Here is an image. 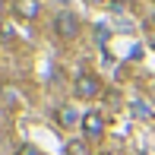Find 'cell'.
<instances>
[{
    "label": "cell",
    "instance_id": "4fadbf2b",
    "mask_svg": "<svg viewBox=\"0 0 155 155\" xmlns=\"http://www.w3.org/2000/svg\"><path fill=\"white\" fill-rule=\"evenodd\" d=\"M0 6H3V0H0Z\"/></svg>",
    "mask_w": 155,
    "mask_h": 155
},
{
    "label": "cell",
    "instance_id": "8fae6325",
    "mask_svg": "<svg viewBox=\"0 0 155 155\" xmlns=\"http://www.w3.org/2000/svg\"><path fill=\"white\" fill-rule=\"evenodd\" d=\"M86 3H104V0H86Z\"/></svg>",
    "mask_w": 155,
    "mask_h": 155
},
{
    "label": "cell",
    "instance_id": "52a82bcc",
    "mask_svg": "<svg viewBox=\"0 0 155 155\" xmlns=\"http://www.w3.org/2000/svg\"><path fill=\"white\" fill-rule=\"evenodd\" d=\"M130 108H133V114H136V117H139V120H149V117H152V108H146V104H143V101H133V104H130Z\"/></svg>",
    "mask_w": 155,
    "mask_h": 155
},
{
    "label": "cell",
    "instance_id": "ba28073f",
    "mask_svg": "<svg viewBox=\"0 0 155 155\" xmlns=\"http://www.w3.org/2000/svg\"><path fill=\"white\" fill-rule=\"evenodd\" d=\"M16 155H41V152L35 149L32 143H22V146H19V149H16Z\"/></svg>",
    "mask_w": 155,
    "mask_h": 155
},
{
    "label": "cell",
    "instance_id": "3957f363",
    "mask_svg": "<svg viewBox=\"0 0 155 155\" xmlns=\"http://www.w3.org/2000/svg\"><path fill=\"white\" fill-rule=\"evenodd\" d=\"M98 89H101V86H98V79L92 73H79V76H76V95H79V98H95Z\"/></svg>",
    "mask_w": 155,
    "mask_h": 155
},
{
    "label": "cell",
    "instance_id": "7a4b0ae2",
    "mask_svg": "<svg viewBox=\"0 0 155 155\" xmlns=\"http://www.w3.org/2000/svg\"><path fill=\"white\" fill-rule=\"evenodd\" d=\"M82 130H86V139H101L104 117L98 114V111H86V114H82Z\"/></svg>",
    "mask_w": 155,
    "mask_h": 155
},
{
    "label": "cell",
    "instance_id": "30bf717a",
    "mask_svg": "<svg viewBox=\"0 0 155 155\" xmlns=\"http://www.w3.org/2000/svg\"><path fill=\"white\" fill-rule=\"evenodd\" d=\"M130 3H133V0H111V6H114V10H117V13H120V10H124V6H130Z\"/></svg>",
    "mask_w": 155,
    "mask_h": 155
},
{
    "label": "cell",
    "instance_id": "9c48e42d",
    "mask_svg": "<svg viewBox=\"0 0 155 155\" xmlns=\"http://www.w3.org/2000/svg\"><path fill=\"white\" fill-rule=\"evenodd\" d=\"M0 35H3V38H13V25L10 22H0Z\"/></svg>",
    "mask_w": 155,
    "mask_h": 155
},
{
    "label": "cell",
    "instance_id": "8992f818",
    "mask_svg": "<svg viewBox=\"0 0 155 155\" xmlns=\"http://www.w3.org/2000/svg\"><path fill=\"white\" fill-rule=\"evenodd\" d=\"M67 155H92V152H89V146L82 143V139H73V143L67 146Z\"/></svg>",
    "mask_w": 155,
    "mask_h": 155
},
{
    "label": "cell",
    "instance_id": "5b68a950",
    "mask_svg": "<svg viewBox=\"0 0 155 155\" xmlns=\"http://www.w3.org/2000/svg\"><path fill=\"white\" fill-rule=\"evenodd\" d=\"M57 114H60V124H63V127H73V124H79V120H82V117L76 114L73 108H60Z\"/></svg>",
    "mask_w": 155,
    "mask_h": 155
},
{
    "label": "cell",
    "instance_id": "6da1fadb",
    "mask_svg": "<svg viewBox=\"0 0 155 155\" xmlns=\"http://www.w3.org/2000/svg\"><path fill=\"white\" fill-rule=\"evenodd\" d=\"M54 32H57V38L63 41H70V38H76V32H79V22H76V16L73 13H57V19H54Z\"/></svg>",
    "mask_w": 155,
    "mask_h": 155
},
{
    "label": "cell",
    "instance_id": "7c38bea8",
    "mask_svg": "<svg viewBox=\"0 0 155 155\" xmlns=\"http://www.w3.org/2000/svg\"><path fill=\"white\" fill-rule=\"evenodd\" d=\"M98 155H114V152H98Z\"/></svg>",
    "mask_w": 155,
    "mask_h": 155
},
{
    "label": "cell",
    "instance_id": "277c9868",
    "mask_svg": "<svg viewBox=\"0 0 155 155\" xmlns=\"http://www.w3.org/2000/svg\"><path fill=\"white\" fill-rule=\"evenodd\" d=\"M13 10H16L22 19H35L41 13V3L38 0H13Z\"/></svg>",
    "mask_w": 155,
    "mask_h": 155
}]
</instances>
